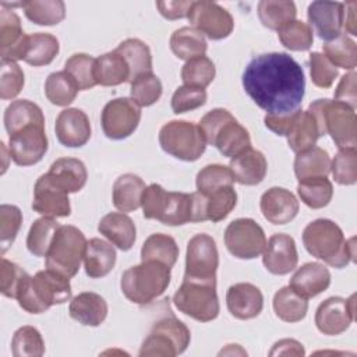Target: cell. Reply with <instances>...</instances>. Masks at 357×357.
I'll use <instances>...</instances> for the list:
<instances>
[{"instance_id":"1","label":"cell","mask_w":357,"mask_h":357,"mask_svg":"<svg viewBox=\"0 0 357 357\" xmlns=\"http://www.w3.org/2000/svg\"><path fill=\"white\" fill-rule=\"evenodd\" d=\"M241 81L247 95L268 114L283 116L298 110L305 93L301 66L291 56L280 52L251 59Z\"/></svg>"},{"instance_id":"2","label":"cell","mask_w":357,"mask_h":357,"mask_svg":"<svg viewBox=\"0 0 357 357\" xmlns=\"http://www.w3.org/2000/svg\"><path fill=\"white\" fill-rule=\"evenodd\" d=\"M303 244L312 257L337 269L354 261V237L346 240L342 229L329 219L308 223L303 231Z\"/></svg>"},{"instance_id":"3","label":"cell","mask_w":357,"mask_h":357,"mask_svg":"<svg viewBox=\"0 0 357 357\" xmlns=\"http://www.w3.org/2000/svg\"><path fill=\"white\" fill-rule=\"evenodd\" d=\"M70 298V279L52 269L39 271L33 276L26 275L17 293L20 307L29 314H42Z\"/></svg>"},{"instance_id":"4","label":"cell","mask_w":357,"mask_h":357,"mask_svg":"<svg viewBox=\"0 0 357 357\" xmlns=\"http://www.w3.org/2000/svg\"><path fill=\"white\" fill-rule=\"evenodd\" d=\"M141 205L145 219H155L167 226L195 222L194 192L166 191L159 184H151L142 194Z\"/></svg>"},{"instance_id":"5","label":"cell","mask_w":357,"mask_h":357,"mask_svg":"<svg viewBox=\"0 0 357 357\" xmlns=\"http://www.w3.org/2000/svg\"><path fill=\"white\" fill-rule=\"evenodd\" d=\"M170 269L158 261H141L123 272L120 287L127 300L145 305L165 293L170 284Z\"/></svg>"},{"instance_id":"6","label":"cell","mask_w":357,"mask_h":357,"mask_svg":"<svg viewBox=\"0 0 357 357\" xmlns=\"http://www.w3.org/2000/svg\"><path fill=\"white\" fill-rule=\"evenodd\" d=\"M206 144L213 145L223 156L234 158L251 146V138L234 116L226 109H213L199 121Z\"/></svg>"},{"instance_id":"7","label":"cell","mask_w":357,"mask_h":357,"mask_svg":"<svg viewBox=\"0 0 357 357\" xmlns=\"http://www.w3.org/2000/svg\"><path fill=\"white\" fill-rule=\"evenodd\" d=\"M308 112L315 117L321 137L329 134L339 149L356 148L357 127L356 113L350 106L331 99H317L308 106Z\"/></svg>"},{"instance_id":"8","label":"cell","mask_w":357,"mask_h":357,"mask_svg":"<svg viewBox=\"0 0 357 357\" xmlns=\"http://www.w3.org/2000/svg\"><path fill=\"white\" fill-rule=\"evenodd\" d=\"M86 238L84 233L71 225L60 226L46 254V268L66 278L78 273L81 261L84 259Z\"/></svg>"},{"instance_id":"9","label":"cell","mask_w":357,"mask_h":357,"mask_svg":"<svg viewBox=\"0 0 357 357\" xmlns=\"http://www.w3.org/2000/svg\"><path fill=\"white\" fill-rule=\"evenodd\" d=\"M174 307L199 322H209L219 315V298L216 282L183 279L181 286L173 296Z\"/></svg>"},{"instance_id":"10","label":"cell","mask_w":357,"mask_h":357,"mask_svg":"<svg viewBox=\"0 0 357 357\" xmlns=\"http://www.w3.org/2000/svg\"><path fill=\"white\" fill-rule=\"evenodd\" d=\"M160 148L176 159L184 162L198 160L206 149L201 128L185 120H172L159 131Z\"/></svg>"},{"instance_id":"11","label":"cell","mask_w":357,"mask_h":357,"mask_svg":"<svg viewBox=\"0 0 357 357\" xmlns=\"http://www.w3.org/2000/svg\"><path fill=\"white\" fill-rule=\"evenodd\" d=\"M191 340L190 329L184 322L173 315L155 322L152 331L142 342L139 356L174 357L185 351Z\"/></svg>"},{"instance_id":"12","label":"cell","mask_w":357,"mask_h":357,"mask_svg":"<svg viewBox=\"0 0 357 357\" xmlns=\"http://www.w3.org/2000/svg\"><path fill=\"white\" fill-rule=\"evenodd\" d=\"M219 252L215 240L205 233L195 234L187 243L184 279L216 282Z\"/></svg>"},{"instance_id":"13","label":"cell","mask_w":357,"mask_h":357,"mask_svg":"<svg viewBox=\"0 0 357 357\" xmlns=\"http://www.w3.org/2000/svg\"><path fill=\"white\" fill-rule=\"evenodd\" d=\"M225 245L238 259H254L264 252L266 237L264 229L254 219L240 218L226 227Z\"/></svg>"},{"instance_id":"14","label":"cell","mask_w":357,"mask_h":357,"mask_svg":"<svg viewBox=\"0 0 357 357\" xmlns=\"http://www.w3.org/2000/svg\"><path fill=\"white\" fill-rule=\"evenodd\" d=\"M8 152L18 166H32L47 152L45 123H32L8 134Z\"/></svg>"},{"instance_id":"15","label":"cell","mask_w":357,"mask_h":357,"mask_svg":"<svg viewBox=\"0 0 357 357\" xmlns=\"http://www.w3.org/2000/svg\"><path fill=\"white\" fill-rule=\"evenodd\" d=\"M187 18L194 29L212 40L227 38L234 28L231 14L215 1H192Z\"/></svg>"},{"instance_id":"16","label":"cell","mask_w":357,"mask_h":357,"mask_svg":"<svg viewBox=\"0 0 357 357\" xmlns=\"http://www.w3.org/2000/svg\"><path fill=\"white\" fill-rule=\"evenodd\" d=\"M141 107L130 98H116L107 102L100 114L102 130L110 139H124L138 127Z\"/></svg>"},{"instance_id":"17","label":"cell","mask_w":357,"mask_h":357,"mask_svg":"<svg viewBox=\"0 0 357 357\" xmlns=\"http://www.w3.org/2000/svg\"><path fill=\"white\" fill-rule=\"evenodd\" d=\"M354 300L356 296L350 298L343 297H329L322 301L315 312V325L317 329L329 336L340 335L354 321Z\"/></svg>"},{"instance_id":"18","label":"cell","mask_w":357,"mask_h":357,"mask_svg":"<svg viewBox=\"0 0 357 357\" xmlns=\"http://www.w3.org/2000/svg\"><path fill=\"white\" fill-rule=\"evenodd\" d=\"M32 209L47 218H66L71 213L68 192L59 187L47 173L42 174L33 187Z\"/></svg>"},{"instance_id":"19","label":"cell","mask_w":357,"mask_h":357,"mask_svg":"<svg viewBox=\"0 0 357 357\" xmlns=\"http://www.w3.org/2000/svg\"><path fill=\"white\" fill-rule=\"evenodd\" d=\"M264 266L273 275L290 273L298 262L296 241L284 233L273 234L264 250Z\"/></svg>"},{"instance_id":"20","label":"cell","mask_w":357,"mask_h":357,"mask_svg":"<svg viewBox=\"0 0 357 357\" xmlns=\"http://www.w3.org/2000/svg\"><path fill=\"white\" fill-rule=\"evenodd\" d=\"M54 131L61 145L67 148H79L89 141L92 130L85 112L77 107H70L59 113Z\"/></svg>"},{"instance_id":"21","label":"cell","mask_w":357,"mask_h":357,"mask_svg":"<svg viewBox=\"0 0 357 357\" xmlns=\"http://www.w3.org/2000/svg\"><path fill=\"white\" fill-rule=\"evenodd\" d=\"M28 35L24 33L20 17L4 6L0 8V56L1 60H24Z\"/></svg>"},{"instance_id":"22","label":"cell","mask_w":357,"mask_h":357,"mask_svg":"<svg viewBox=\"0 0 357 357\" xmlns=\"http://www.w3.org/2000/svg\"><path fill=\"white\" fill-rule=\"evenodd\" d=\"M343 10V3L339 1H312L307 17L318 36L329 42L342 33Z\"/></svg>"},{"instance_id":"23","label":"cell","mask_w":357,"mask_h":357,"mask_svg":"<svg viewBox=\"0 0 357 357\" xmlns=\"http://www.w3.org/2000/svg\"><path fill=\"white\" fill-rule=\"evenodd\" d=\"M264 218L273 225H286L298 213V201L293 192L282 187H272L265 191L259 202Z\"/></svg>"},{"instance_id":"24","label":"cell","mask_w":357,"mask_h":357,"mask_svg":"<svg viewBox=\"0 0 357 357\" xmlns=\"http://www.w3.org/2000/svg\"><path fill=\"white\" fill-rule=\"evenodd\" d=\"M229 312L237 319H252L264 308V296L252 283H236L226 293Z\"/></svg>"},{"instance_id":"25","label":"cell","mask_w":357,"mask_h":357,"mask_svg":"<svg viewBox=\"0 0 357 357\" xmlns=\"http://www.w3.org/2000/svg\"><path fill=\"white\" fill-rule=\"evenodd\" d=\"M331 284V272L319 262L300 266L290 279L289 286L304 298H311L325 291Z\"/></svg>"},{"instance_id":"26","label":"cell","mask_w":357,"mask_h":357,"mask_svg":"<svg viewBox=\"0 0 357 357\" xmlns=\"http://www.w3.org/2000/svg\"><path fill=\"white\" fill-rule=\"evenodd\" d=\"M229 167L233 173L234 181L243 185H257L265 178L268 163L261 151L250 146L231 158Z\"/></svg>"},{"instance_id":"27","label":"cell","mask_w":357,"mask_h":357,"mask_svg":"<svg viewBox=\"0 0 357 357\" xmlns=\"http://www.w3.org/2000/svg\"><path fill=\"white\" fill-rule=\"evenodd\" d=\"M106 300L93 291H82L73 297L68 312L73 319L85 326H99L107 317Z\"/></svg>"},{"instance_id":"28","label":"cell","mask_w":357,"mask_h":357,"mask_svg":"<svg viewBox=\"0 0 357 357\" xmlns=\"http://www.w3.org/2000/svg\"><path fill=\"white\" fill-rule=\"evenodd\" d=\"M98 230L121 251H128L137 238V229L132 219L123 212L105 215L98 225Z\"/></svg>"},{"instance_id":"29","label":"cell","mask_w":357,"mask_h":357,"mask_svg":"<svg viewBox=\"0 0 357 357\" xmlns=\"http://www.w3.org/2000/svg\"><path fill=\"white\" fill-rule=\"evenodd\" d=\"M284 137L290 149L298 153L314 146L321 137V131L315 117L308 110H296Z\"/></svg>"},{"instance_id":"30","label":"cell","mask_w":357,"mask_h":357,"mask_svg":"<svg viewBox=\"0 0 357 357\" xmlns=\"http://www.w3.org/2000/svg\"><path fill=\"white\" fill-rule=\"evenodd\" d=\"M50 178L68 194L79 191L88 178L85 165L75 158H60L54 160L47 172Z\"/></svg>"},{"instance_id":"31","label":"cell","mask_w":357,"mask_h":357,"mask_svg":"<svg viewBox=\"0 0 357 357\" xmlns=\"http://www.w3.org/2000/svg\"><path fill=\"white\" fill-rule=\"evenodd\" d=\"M116 264V250L112 244L102 238H91L86 241L84 254L85 273L92 279L106 276Z\"/></svg>"},{"instance_id":"32","label":"cell","mask_w":357,"mask_h":357,"mask_svg":"<svg viewBox=\"0 0 357 357\" xmlns=\"http://www.w3.org/2000/svg\"><path fill=\"white\" fill-rule=\"evenodd\" d=\"M144 180L132 173L121 174L113 184V205L120 212H131L141 206V198L145 191Z\"/></svg>"},{"instance_id":"33","label":"cell","mask_w":357,"mask_h":357,"mask_svg":"<svg viewBox=\"0 0 357 357\" xmlns=\"http://www.w3.org/2000/svg\"><path fill=\"white\" fill-rule=\"evenodd\" d=\"M331 172V158L319 146H311L298 152L294 159V174L298 181L307 178L328 177Z\"/></svg>"},{"instance_id":"34","label":"cell","mask_w":357,"mask_h":357,"mask_svg":"<svg viewBox=\"0 0 357 357\" xmlns=\"http://www.w3.org/2000/svg\"><path fill=\"white\" fill-rule=\"evenodd\" d=\"M96 84L103 86H116L130 81V68L116 50L99 56L95 61Z\"/></svg>"},{"instance_id":"35","label":"cell","mask_w":357,"mask_h":357,"mask_svg":"<svg viewBox=\"0 0 357 357\" xmlns=\"http://www.w3.org/2000/svg\"><path fill=\"white\" fill-rule=\"evenodd\" d=\"M60 45L56 36L46 32L28 35L24 61L33 67L47 66L59 54Z\"/></svg>"},{"instance_id":"36","label":"cell","mask_w":357,"mask_h":357,"mask_svg":"<svg viewBox=\"0 0 357 357\" xmlns=\"http://www.w3.org/2000/svg\"><path fill=\"white\" fill-rule=\"evenodd\" d=\"M116 52L123 56L130 68V82L145 73H152V54L145 42L130 38L123 40Z\"/></svg>"},{"instance_id":"37","label":"cell","mask_w":357,"mask_h":357,"mask_svg":"<svg viewBox=\"0 0 357 357\" xmlns=\"http://www.w3.org/2000/svg\"><path fill=\"white\" fill-rule=\"evenodd\" d=\"M170 49L180 60H191L204 56L208 45L205 36L192 26L176 29L170 36Z\"/></svg>"},{"instance_id":"38","label":"cell","mask_w":357,"mask_h":357,"mask_svg":"<svg viewBox=\"0 0 357 357\" xmlns=\"http://www.w3.org/2000/svg\"><path fill=\"white\" fill-rule=\"evenodd\" d=\"M273 311L284 322H298L305 318L308 311L307 298L296 293L290 286L282 287L273 296Z\"/></svg>"},{"instance_id":"39","label":"cell","mask_w":357,"mask_h":357,"mask_svg":"<svg viewBox=\"0 0 357 357\" xmlns=\"http://www.w3.org/2000/svg\"><path fill=\"white\" fill-rule=\"evenodd\" d=\"M178 257L176 240L163 233L151 234L141 248V261H158L172 268Z\"/></svg>"},{"instance_id":"40","label":"cell","mask_w":357,"mask_h":357,"mask_svg":"<svg viewBox=\"0 0 357 357\" xmlns=\"http://www.w3.org/2000/svg\"><path fill=\"white\" fill-rule=\"evenodd\" d=\"M25 17L38 25H57L66 17V6L61 0L22 1Z\"/></svg>"},{"instance_id":"41","label":"cell","mask_w":357,"mask_h":357,"mask_svg":"<svg viewBox=\"0 0 357 357\" xmlns=\"http://www.w3.org/2000/svg\"><path fill=\"white\" fill-rule=\"evenodd\" d=\"M32 123H45L43 112L36 103L28 99H18L7 106L4 112V127L8 134Z\"/></svg>"},{"instance_id":"42","label":"cell","mask_w":357,"mask_h":357,"mask_svg":"<svg viewBox=\"0 0 357 357\" xmlns=\"http://www.w3.org/2000/svg\"><path fill=\"white\" fill-rule=\"evenodd\" d=\"M201 195L204 205V219L213 223L223 220L237 204V192L233 185Z\"/></svg>"},{"instance_id":"43","label":"cell","mask_w":357,"mask_h":357,"mask_svg":"<svg viewBox=\"0 0 357 357\" xmlns=\"http://www.w3.org/2000/svg\"><path fill=\"white\" fill-rule=\"evenodd\" d=\"M297 10L293 1L262 0L258 3V17L264 26L279 31L283 25L296 18Z\"/></svg>"},{"instance_id":"44","label":"cell","mask_w":357,"mask_h":357,"mask_svg":"<svg viewBox=\"0 0 357 357\" xmlns=\"http://www.w3.org/2000/svg\"><path fill=\"white\" fill-rule=\"evenodd\" d=\"M324 56L335 66L344 70H354L357 66V45L346 33L322 45Z\"/></svg>"},{"instance_id":"45","label":"cell","mask_w":357,"mask_h":357,"mask_svg":"<svg viewBox=\"0 0 357 357\" xmlns=\"http://www.w3.org/2000/svg\"><path fill=\"white\" fill-rule=\"evenodd\" d=\"M60 226L61 225H59L54 218L43 216L36 219L26 236L28 251L35 257H46L54 234Z\"/></svg>"},{"instance_id":"46","label":"cell","mask_w":357,"mask_h":357,"mask_svg":"<svg viewBox=\"0 0 357 357\" xmlns=\"http://www.w3.org/2000/svg\"><path fill=\"white\" fill-rule=\"evenodd\" d=\"M78 91L75 81L66 71L49 74L45 82V95L47 100L56 106H68L73 103Z\"/></svg>"},{"instance_id":"47","label":"cell","mask_w":357,"mask_h":357,"mask_svg":"<svg viewBox=\"0 0 357 357\" xmlns=\"http://www.w3.org/2000/svg\"><path fill=\"white\" fill-rule=\"evenodd\" d=\"M297 192L301 201L312 209H319L326 206L333 195L332 183L328 177H318V178H307L298 181Z\"/></svg>"},{"instance_id":"48","label":"cell","mask_w":357,"mask_h":357,"mask_svg":"<svg viewBox=\"0 0 357 357\" xmlns=\"http://www.w3.org/2000/svg\"><path fill=\"white\" fill-rule=\"evenodd\" d=\"M14 357H40L45 354V342L40 332L29 325L15 331L11 340Z\"/></svg>"},{"instance_id":"49","label":"cell","mask_w":357,"mask_h":357,"mask_svg":"<svg viewBox=\"0 0 357 357\" xmlns=\"http://www.w3.org/2000/svg\"><path fill=\"white\" fill-rule=\"evenodd\" d=\"M280 43L293 52H305L312 46V28L298 20H293L278 31Z\"/></svg>"},{"instance_id":"50","label":"cell","mask_w":357,"mask_h":357,"mask_svg":"<svg viewBox=\"0 0 357 357\" xmlns=\"http://www.w3.org/2000/svg\"><path fill=\"white\" fill-rule=\"evenodd\" d=\"M95 61L96 59L85 53H75L67 59L64 71L71 75L79 91H86L96 85Z\"/></svg>"},{"instance_id":"51","label":"cell","mask_w":357,"mask_h":357,"mask_svg":"<svg viewBox=\"0 0 357 357\" xmlns=\"http://www.w3.org/2000/svg\"><path fill=\"white\" fill-rule=\"evenodd\" d=\"M216 68L211 59L199 56L185 61L181 68V79L184 85L195 88H206L215 78Z\"/></svg>"},{"instance_id":"52","label":"cell","mask_w":357,"mask_h":357,"mask_svg":"<svg viewBox=\"0 0 357 357\" xmlns=\"http://www.w3.org/2000/svg\"><path fill=\"white\" fill-rule=\"evenodd\" d=\"M195 184L198 192L209 194L225 187H231L234 184V177L230 167L227 166L206 165L198 172Z\"/></svg>"},{"instance_id":"53","label":"cell","mask_w":357,"mask_h":357,"mask_svg":"<svg viewBox=\"0 0 357 357\" xmlns=\"http://www.w3.org/2000/svg\"><path fill=\"white\" fill-rule=\"evenodd\" d=\"M162 82L153 73H145L131 81V99L139 106L146 107L156 103L162 96Z\"/></svg>"},{"instance_id":"54","label":"cell","mask_w":357,"mask_h":357,"mask_svg":"<svg viewBox=\"0 0 357 357\" xmlns=\"http://www.w3.org/2000/svg\"><path fill=\"white\" fill-rule=\"evenodd\" d=\"M331 172L340 185H353L357 181V151L356 148L340 149L331 160Z\"/></svg>"},{"instance_id":"55","label":"cell","mask_w":357,"mask_h":357,"mask_svg":"<svg viewBox=\"0 0 357 357\" xmlns=\"http://www.w3.org/2000/svg\"><path fill=\"white\" fill-rule=\"evenodd\" d=\"M22 223V213L18 206L3 204L0 206V248L1 255L13 245Z\"/></svg>"},{"instance_id":"56","label":"cell","mask_w":357,"mask_h":357,"mask_svg":"<svg viewBox=\"0 0 357 357\" xmlns=\"http://www.w3.org/2000/svg\"><path fill=\"white\" fill-rule=\"evenodd\" d=\"M24 86V71L15 61L1 60L0 63V98L14 99Z\"/></svg>"},{"instance_id":"57","label":"cell","mask_w":357,"mask_h":357,"mask_svg":"<svg viewBox=\"0 0 357 357\" xmlns=\"http://www.w3.org/2000/svg\"><path fill=\"white\" fill-rule=\"evenodd\" d=\"M206 103V91L204 88H195L183 85L178 86L172 96V110L176 114L195 110Z\"/></svg>"},{"instance_id":"58","label":"cell","mask_w":357,"mask_h":357,"mask_svg":"<svg viewBox=\"0 0 357 357\" xmlns=\"http://www.w3.org/2000/svg\"><path fill=\"white\" fill-rule=\"evenodd\" d=\"M310 74L312 84L324 89L329 88L339 75L337 68L319 52L310 54Z\"/></svg>"},{"instance_id":"59","label":"cell","mask_w":357,"mask_h":357,"mask_svg":"<svg viewBox=\"0 0 357 357\" xmlns=\"http://www.w3.org/2000/svg\"><path fill=\"white\" fill-rule=\"evenodd\" d=\"M26 272L17 264L1 257L0 265V291L8 298H17L18 289L26 278Z\"/></svg>"},{"instance_id":"60","label":"cell","mask_w":357,"mask_h":357,"mask_svg":"<svg viewBox=\"0 0 357 357\" xmlns=\"http://www.w3.org/2000/svg\"><path fill=\"white\" fill-rule=\"evenodd\" d=\"M356 78L357 74L354 71L342 77L336 91H335V100L342 102L351 109L357 106V95H356Z\"/></svg>"},{"instance_id":"61","label":"cell","mask_w":357,"mask_h":357,"mask_svg":"<svg viewBox=\"0 0 357 357\" xmlns=\"http://www.w3.org/2000/svg\"><path fill=\"white\" fill-rule=\"evenodd\" d=\"M192 1L190 0H174V1H156L159 13L167 20H178L188 15Z\"/></svg>"},{"instance_id":"62","label":"cell","mask_w":357,"mask_h":357,"mask_svg":"<svg viewBox=\"0 0 357 357\" xmlns=\"http://www.w3.org/2000/svg\"><path fill=\"white\" fill-rule=\"evenodd\" d=\"M294 113V112H293ZM293 113L289 114H283V116H276V114H266L264 117V123L266 126V128H269L271 131H273L276 135H282L284 137L289 126L291 123L293 119Z\"/></svg>"},{"instance_id":"63","label":"cell","mask_w":357,"mask_h":357,"mask_svg":"<svg viewBox=\"0 0 357 357\" xmlns=\"http://www.w3.org/2000/svg\"><path fill=\"white\" fill-rule=\"evenodd\" d=\"M271 356L283 354V356H303L304 347L300 342L294 339H282L273 344V349L269 351Z\"/></svg>"},{"instance_id":"64","label":"cell","mask_w":357,"mask_h":357,"mask_svg":"<svg viewBox=\"0 0 357 357\" xmlns=\"http://www.w3.org/2000/svg\"><path fill=\"white\" fill-rule=\"evenodd\" d=\"M357 3L356 1H349V3H343V28L351 33V35H357V28H356V15H354V10H356Z\"/></svg>"}]
</instances>
